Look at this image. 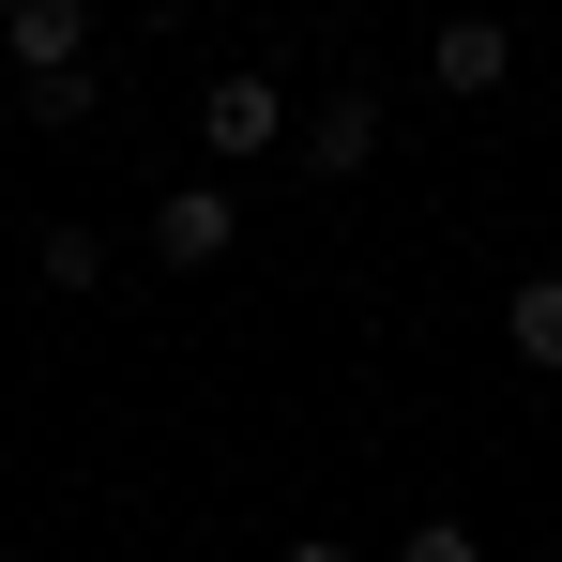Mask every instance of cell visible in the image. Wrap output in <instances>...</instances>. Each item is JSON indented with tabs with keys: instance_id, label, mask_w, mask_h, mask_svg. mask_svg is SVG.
I'll return each instance as SVG.
<instances>
[{
	"instance_id": "3",
	"label": "cell",
	"mask_w": 562,
	"mask_h": 562,
	"mask_svg": "<svg viewBox=\"0 0 562 562\" xmlns=\"http://www.w3.org/2000/svg\"><path fill=\"white\" fill-rule=\"evenodd\" d=\"M0 61L46 92V77H92V0H15L0 15Z\"/></svg>"
},
{
	"instance_id": "7",
	"label": "cell",
	"mask_w": 562,
	"mask_h": 562,
	"mask_svg": "<svg viewBox=\"0 0 562 562\" xmlns=\"http://www.w3.org/2000/svg\"><path fill=\"white\" fill-rule=\"evenodd\" d=\"M31 259H46V289H106V244H92V228H46Z\"/></svg>"
},
{
	"instance_id": "5",
	"label": "cell",
	"mask_w": 562,
	"mask_h": 562,
	"mask_svg": "<svg viewBox=\"0 0 562 562\" xmlns=\"http://www.w3.org/2000/svg\"><path fill=\"white\" fill-rule=\"evenodd\" d=\"M426 77H441V92H502V77H517V31H502V15H441V31H426Z\"/></svg>"
},
{
	"instance_id": "9",
	"label": "cell",
	"mask_w": 562,
	"mask_h": 562,
	"mask_svg": "<svg viewBox=\"0 0 562 562\" xmlns=\"http://www.w3.org/2000/svg\"><path fill=\"white\" fill-rule=\"evenodd\" d=\"M289 562H366V548H335V532H304V548H289Z\"/></svg>"
},
{
	"instance_id": "8",
	"label": "cell",
	"mask_w": 562,
	"mask_h": 562,
	"mask_svg": "<svg viewBox=\"0 0 562 562\" xmlns=\"http://www.w3.org/2000/svg\"><path fill=\"white\" fill-rule=\"evenodd\" d=\"M395 562H486V548H471V517H411V548H395Z\"/></svg>"
},
{
	"instance_id": "4",
	"label": "cell",
	"mask_w": 562,
	"mask_h": 562,
	"mask_svg": "<svg viewBox=\"0 0 562 562\" xmlns=\"http://www.w3.org/2000/svg\"><path fill=\"white\" fill-rule=\"evenodd\" d=\"M304 168H319V183H366L380 168V92H319L304 106Z\"/></svg>"
},
{
	"instance_id": "1",
	"label": "cell",
	"mask_w": 562,
	"mask_h": 562,
	"mask_svg": "<svg viewBox=\"0 0 562 562\" xmlns=\"http://www.w3.org/2000/svg\"><path fill=\"white\" fill-rule=\"evenodd\" d=\"M198 153H213V168H274V153H304V122H289L274 77H213V92H198Z\"/></svg>"
},
{
	"instance_id": "2",
	"label": "cell",
	"mask_w": 562,
	"mask_h": 562,
	"mask_svg": "<svg viewBox=\"0 0 562 562\" xmlns=\"http://www.w3.org/2000/svg\"><path fill=\"white\" fill-rule=\"evenodd\" d=\"M228 244H244V198L228 183H168L153 198V259H168V274H213Z\"/></svg>"
},
{
	"instance_id": "6",
	"label": "cell",
	"mask_w": 562,
	"mask_h": 562,
	"mask_svg": "<svg viewBox=\"0 0 562 562\" xmlns=\"http://www.w3.org/2000/svg\"><path fill=\"white\" fill-rule=\"evenodd\" d=\"M502 335H517V366H562V274H517V289H502Z\"/></svg>"
},
{
	"instance_id": "10",
	"label": "cell",
	"mask_w": 562,
	"mask_h": 562,
	"mask_svg": "<svg viewBox=\"0 0 562 562\" xmlns=\"http://www.w3.org/2000/svg\"><path fill=\"white\" fill-rule=\"evenodd\" d=\"M548 562H562V548H548Z\"/></svg>"
}]
</instances>
